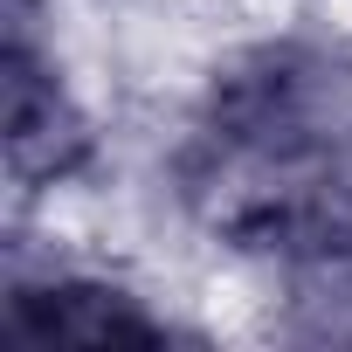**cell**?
<instances>
[{"label":"cell","instance_id":"2","mask_svg":"<svg viewBox=\"0 0 352 352\" xmlns=\"http://www.w3.org/2000/svg\"><path fill=\"white\" fill-rule=\"evenodd\" d=\"M8 152L21 180H49V173H69L83 152V124L69 111V97L56 90V76H42L21 21L8 42Z\"/></svg>","mask_w":352,"mask_h":352},{"label":"cell","instance_id":"3","mask_svg":"<svg viewBox=\"0 0 352 352\" xmlns=\"http://www.w3.org/2000/svg\"><path fill=\"white\" fill-rule=\"evenodd\" d=\"M8 331L21 338H159V324L104 283H49V290H14Z\"/></svg>","mask_w":352,"mask_h":352},{"label":"cell","instance_id":"1","mask_svg":"<svg viewBox=\"0 0 352 352\" xmlns=\"http://www.w3.org/2000/svg\"><path fill=\"white\" fill-rule=\"evenodd\" d=\"M352 111V76L331 63V49H256L242 69H228L214 83V138L235 159L256 166H290L304 159L318 138H331V124Z\"/></svg>","mask_w":352,"mask_h":352}]
</instances>
